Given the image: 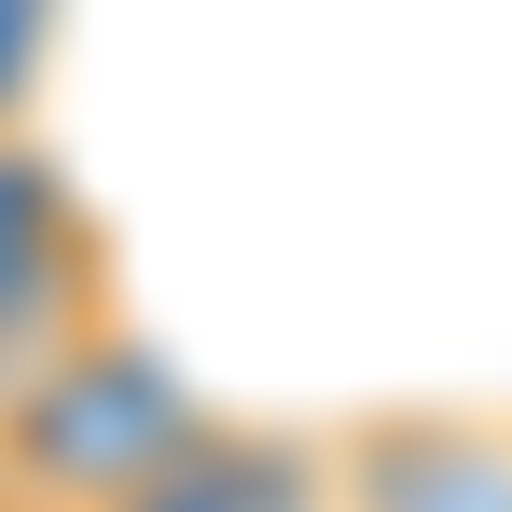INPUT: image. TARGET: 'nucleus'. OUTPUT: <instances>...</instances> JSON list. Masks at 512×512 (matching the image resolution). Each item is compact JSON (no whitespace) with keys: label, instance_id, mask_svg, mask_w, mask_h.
I'll return each mask as SVG.
<instances>
[{"label":"nucleus","instance_id":"7ed1b4c3","mask_svg":"<svg viewBox=\"0 0 512 512\" xmlns=\"http://www.w3.org/2000/svg\"><path fill=\"white\" fill-rule=\"evenodd\" d=\"M333 512H512V416H443V402L346 416Z\"/></svg>","mask_w":512,"mask_h":512},{"label":"nucleus","instance_id":"39448f33","mask_svg":"<svg viewBox=\"0 0 512 512\" xmlns=\"http://www.w3.org/2000/svg\"><path fill=\"white\" fill-rule=\"evenodd\" d=\"M0 512H14V457H0Z\"/></svg>","mask_w":512,"mask_h":512},{"label":"nucleus","instance_id":"f257e3e1","mask_svg":"<svg viewBox=\"0 0 512 512\" xmlns=\"http://www.w3.org/2000/svg\"><path fill=\"white\" fill-rule=\"evenodd\" d=\"M208 429V388L125 305L70 333L56 360H28L0 388V457H14V512H125L180 443Z\"/></svg>","mask_w":512,"mask_h":512},{"label":"nucleus","instance_id":"f03ea898","mask_svg":"<svg viewBox=\"0 0 512 512\" xmlns=\"http://www.w3.org/2000/svg\"><path fill=\"white\" fill-rule=\"evenodd\" d=\"M97 319H111V236L70 194V167L28 125H0V388Z\"/></svg>","mask_w":512,"mask_h":512},{"label":"nucleus","instance_id":"20e7f679","mask_svg":"<svg viewBox=\"0 0 512 512\" xmlns=\"http://www.w3.org/2000/svg\"><path fill=\"white\" fill-rule=\"evenodd\" d=\"M125 512H333V429H263L208 416Z\"/></svg>","mask_w":512,"mask_h":512}]
</instances>
